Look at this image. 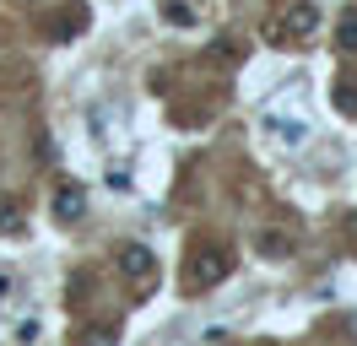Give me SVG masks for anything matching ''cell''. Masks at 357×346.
I'll list each match as a JSON object with an SVG mask.
<instances>
[{
	"instance_id": "obj_13",
	"label": "cell",
	"mask_w": 357,
	"mask_h": 346,
	"mask_svg": "<svg viewBox=\"0 0 357 346\" xmlns=\"http://www.w3.org/2000/svg\"><path fill=\"white\" fill-rule=\"evenodd\" d=\"M17 341H38V319H22V324H17Z\"/></svg>"
},
{
	"instance_id": "obj_5",
	"label": "cell",
	"mask_w": 357,
	"mask_h": 346,
	"mask_svg": "<svg viewBox=\"0 0 357 346\" xmlns=\"http://www.w3.org/2000/svg\"><path fill=\"white\" fill-rule=\"evenodd\" d=\"M255 243H260V255H266V260H287V255H292V243H287L282 233H260Z\"/></svg>"
},
{
	"instance_id": "obj_2",
	"label": "cell",
	"mask_w": 357,
	"mask_h": 346,
	"mask_svg": "<svg viewBox=\"0 0 357 346\" xmlns=\"http://www.w3.org/2000/svg\"><path fill=\"white\" fill-rule=\"evenodd\" d=\"M314 27H319V11H314V0H292L282 22H276V33H287V38H314Z\"/></svg>"
},
{
	"instance_id": "obj_11",
	"label": "cell",
	"mask_w": 357,
	"mask_h": 346,
	"mask_svg": "<svg viewBox=\"0 0 357 346\" xmlns=\"http://www.w3.org/2000/svg\"><path fill=\"white\" fill-rule=\"evenodd\" d=\"M206 54H211V60H217V65H233V54H238V49H233V43H227V38H217V43H211V49H206Z\"/></svg>"
},
{
	"instance_id": "obj_1",
	"label": "cell",
	"mask_w": 357,
	"mask_h": 346,
	"mask_svg": "<svg viewBox=\"0 0 357 346\" xmlns=\"http://www.w3.org/2000/svg\"><path fill=\"white\" fill-rule=\"evenodd\" d=\"M227 271H233V255L227 249H206V255L190 260V287H217V281H227Z\"/></svg>"
},
{
	"instance_id": "obj_10",
	"label": "cell",
	"mask_w": 357,
	"mask_h": 346,
	"mask_svg": "<svg viewBox=\"0 0 357 346\" xmlns=\"http://www.w3.org/2000/svg\"><path fill=\"white\" fill-rule=\"evenodd\" d=\"M162 17L178 22V27H190V22H195V11H190V6H178V0H168V6H162Z\"/></svg>"
},
{
	"instance_id": "obj_14",
	"label": "cell",
	"mask_w": 357,
	"mask_h": 346,
	"mask_svg": "<svg viewBox=\"0 0 357 346\" xmlns=\"http://www.w3.org/2000/svg\"><path fill=\"white\" fill-rule=\"evenodd\" d=\"M352 238H357V216H352Z\"/></svg>"
},
{
	"instance_id": "obj_7",
	"label": "cell",
	"mask_w": 357,
	"mask_h": 346,
	"mask_svg": "<svg viewBox=\"0 0 357 346\" xmlns=\"http://www.w3.org/2000/svg\"><path fill=\"white\" fill-rule=\"evenodd\" d=\"M27 222H22V206L17 200H0V233H22Z\"/></svg>"
},
{
	"instance_id": "obj_6",
	"label": "cell",
	"mask_w": 357,
	"mask_h": 346,
	"mask_svg": "<svg viewBox=\"0 0 357 346\" xmlns=\"http://www.w3.org/2000/svg\"><path fill=\"white\" fill-rule=\"evenodd\" d=\"M335 49L357 54V11H347V17H341V27H335Z\"/></svg>"
},
{
	"instance_id": "obj_3",
	"label": "cell",
	"mask_w": 357,
	"mask_h": 346,
	"mask_svg": "<svg viewBox=\"0 0 357 346\" xmlns=\"http://www.w3.org/2000/svg\"><path fill=\"white\" fill-rule=\"evenodd\" d=\"M114 265H119V276H125V281H146V276L157 271V255L146 249V243H125Z\"/></svg>"
},
{
	"instance_id": "obj_12",
	"label": "cell",
	"mask_w": 357,
	"mask_h": 346,
	"mask_svg": "<svg viewBox=\"0 0 357 346\" xmlns=\"http://www.w3.org/2000/svg\"><path fill=\"white\" fill-rule=\"evenodd\" d=\"M82 341H92V346H103V341H114V330H109V324H92V330H87V336H82Z\"/></svg>"
},
{
	"instance_id": "obj_8",
	"label": "cell",
	"mask_w": 357,
	"mask_h": 346,
	"mask_svg": "<svg viewBox=\"0 0 357 346\" xmlns=\"http://www.w3.org/2000/svg\"><path fill=\"white\" fill-rule=\"evenodd\" d=\"M271 135H276V141H287V146H298L309 130H303V119H276V130H271Z\"/></svg>"
},
{
	"instance_id": "obj_9",
	"label": "cell",
	"mask_w": 357,
	"mask_h": 346,
	"mask_svg": "<svg viewBox=\"0 0 357 346\" xmlns=\"http://www.w3.org/2000/svg\"><path fill=\"white\" fill-rule=\"evenodd\" d=\"M335 108H341V114H357V82H341V86H335Z\"/></svg>"
},
{
	"instance_id": "obj_4",
	"label": "cell",
	"mask_w": 357,
	"mask_h": 346,
	"mask_svg": "<svg viewBox=\"0 0 357 346\" xmlns=\"http://www.w3.org/2000/svg\"><path fill=\"white\" fill-rule=\"evenodd\" d=\"M54 216H60V222H82V216H87V190H82V184H60V190H54Z\"/></svg>"
}]
</instances>
